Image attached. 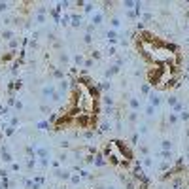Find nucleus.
Wrapping results in <instances>:
<instances>
[{
	"label": "nucleus",
	"instance_id": "obj_3",
	"mask_svg": "<svg viewBox=\"0 0 189 189\" xmlns=\"http://www.w3.org/2000/svg\"><path fill=\"white\" fill-rule=\"evenodd\" d=\"M117 70H119V68H117V66H112V68H108V70H106V76H113V74H115L117 72Z\"/></svg>",
	"mask_w": 189,
	"mask_h": 189
},
{
	"label": "nucleus",
	"instance_id": "obj_1",
	"mask_svg": "<svg viewBox=\"0 0 189 189\" xmlns=\"http://www.w3.org/2000/svg\"><path fill=\"white\" fill-rule=\"evenodd\" d=\"M55 174H57V178L59 180H70V178H72V174H70V170H66V168H59L57 172H55Z\"/></svg>",
	"mask_w": 189,
	"mask_h": 189
},
{
	"label": "nucleus",
	"instance_id": "obj_4",
	"mask_svg": "<svg viewBox=\"0 0 189 189\" xmlns=\"http://www.w3.org/2000/svg\"><path fill=\"white\" fill-rule=\"evenodd\" d=\"M8 2H0V11H4V9H8Z\"/></svg>",
	"mask_w": 189,
	"mask_h": 189
},
{
	"label": "nucleus",
	"instance_id": "obj_2",
	"mask_svg": "<svg viewBox=\"0 0 189 189\" xmlns=\"http://www.w3.org/2000/svg\"><path fill=\"white\" fill-rule=\"evenodd\" d=\"M14 57H15V55H14V51H8L6 55H2V59H0V61H2V63H9V61H11Z\"/></svg>",
	"mask_w": 189,
	"mask_h": 189
}]
</instances>
